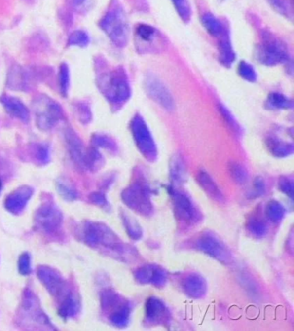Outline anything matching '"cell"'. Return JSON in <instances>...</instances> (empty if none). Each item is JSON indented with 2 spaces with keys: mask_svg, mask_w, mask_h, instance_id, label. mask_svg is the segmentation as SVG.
<instances>
[{
  "mask_svg": "<svg viewBox=\"0 0 294 331\" xmlns=\"http://www.w3.org/2000/svg\"><path fill=\"white\" fill-rule=\"evenodd\" d=\"M99 85L104 95L114 104L123 103L130 97V85L126 76L119 70L105 74L99 79Z\"/></svg>",
  "mask_w": 294,
  "mask_h": 331,
  "instance_id": "cell-1",
  "label": "cell"
},
{
  "mask_svg": "<svg viewBox=\"0 0 294 331\" xmlns=\"http://www.w3.org/2000/svg\"><path fill=\"white\" fill-rule=\"evenodd\" d=\"M101 27L116 46L123 47L126 45L128 25L121 9L115 8L106 14L101 22Z\"/></svg>",
  "mask_w": 294,
  "mask_h": 331,
  "instance_id": "cell-2",
  "label": "cell"
},
{
  "mask_svg": "<svg viewBox=\"0 0 294 331\" xmlns=\"http://www.w3.org/2000/svg\"><path fill=\"white\" fill-rule=\"evenodd\" d=\"M37 275L48 293L52 296L62 299V302L74 293L71 290L68 284L69 282H67L56 270L51 267L40 266L37 270Z\"/></svg>",
  "mask_w": 294,
  "mask_h": 331,
  "instance_id": "cell-3",
  "label": "cell"
},
{
  "mask_svg": "<svg viewBox=\"0 0 294 331\" xmlns=\"http://www.w3.org/2000/svg\"><path fill=\"white\" fill-rule=\"evenodd\" d=\"M35 106L37 123L41 130H50L62 118V110L60 106L47 97L38 99Z\"/></svg>",
  "mask_w": 294,
  "mask_h": 331,
  "instance_id": "cell-4",
  "label": "cell"
},
{
  "mask_svg": "<svg viewBox=\"0 0 294 331\" xmlns=\"http://www.w3.org/2000/svg\"><path fill=\"white\" fill-rule=\"evenodd\" d=\"M63 216L57 206L52 204H45L38 209L35 215L36 227L41 232L54 235L62 227Z\"/></svg>",
  "mask_w": 294,
  "mask_h": 331,
  "instance_id": "cell-5",
  "label": "cell"
},
{
  "mask_svg": "<svg viewBox=\"0 0 294 331\" xmlns=\"http://www.w3.org/2000/svg\"><path fill=\"white\" fill-rule=\"evenodd\" d=\"M84 242L90 247L115 248L118 245L116 236L106 226L96 222H86L83 229Z\"/></svg>",
  "mask_w": 294,
  "mask_h": 331,
  "instance_id": "cell-6",
  "label": "cell"
},
{
  "mask_svg": "<svg viewBox=\"0 0 294 331\" xmlns=\"http://www.w3.org/2000/svg\"><path fill=\"white\" fill-rule=\"evenodd\" d=\"M20 317L29 323L31 322L34 325H41L42 328L55 329L52 326L48 317L43 313L37 297L30 289L24 293Z\"/></svg>",
  "mask_w": 294,
  "mask_h": 331,
  "instance_id": "cell-7",
  "label": "cell"
},
{
  "mask_svg": "<svg viewBox=\"0 0 294 331\" xmlns=\"http://www.w3.org/2000/svg\"><path fill=\"white\" fill-rule=\"evenodd\" d=\"M131 130L135 141L142 153L147 158V160L154 159L156 154V147L151 137L150 132L142 116L137 115L134 117L131 123Z\"/></svg>",
  "mask_w": 294,
  "mask_h": 331,
  "instance_id": "cell-8",
  "label": "cell"
},
{
  "mask_svg": "<svg viewBox=\"0 0 294 331\" xmlns=\"http://www.w3.org/2000/svg\"><path fill=\"white\" fill-rule=\"evenodd\" d=\"M146 91L150 98L154 99L160 106L164 107L168 110H173L175 109V102L172 97L171 93L168 89L162 84L159 79L154 77H147L145 81Z\"/></svg>",
  "mask_w": 294,
  "mask_h": 331,
  "instance_id": "cell-9",
  "label": "cell"
},
{
  "mask_svg": "<svg viewBox=\"0 0 294 331\" xmlns=\"http://www.w3.org/2000/svg\"><path fill=\"white\" fill-rule=\"evenodd\" d=\"M102 305L105 311H113L110 315V321L114 325H123L126 324L129 308L122 305L121 298L112 292H106L102 296Z\"/></svg>",
  "mask_w": 294,
  "mask_h": 331,
  "instance_id": "cell-10",
  "label": "cell"
},
{
  "mask_svg": "<svg viewBox=\"0 0 294 331\" xmlns=\"http://www.w3.org/2000/svg\"><path fill=\"white\" fill-rule=\"evenodd\" d=\"M259 60L267 65H275L287 61L288 55L282 45L274 40L267 39L259 50Z\"/></svg>",
  "mask_w": 294,
  "mask_h": 331,
  "instance_id": "cell-11",
  "label": "cell"
},
{
  "mask_svg": "<svg viewBox=\"0 0 294 331\" xmlns=\"http://www.w3.org/2000/svg\"><path fill=\"white\" fill-rule=\"evenodd\" d=\"M33 192V188L28 185L20 186L8 195L5 199L4 206L7 211L12 214H20L26 207Z\"/></svg>",
  "mask_w": 294,
  "mask_h": 331,
  "instance_id": "cell-12",
  "label": "cell"
},
{
  "mask_svg": "<svg viewBox=\"0 0 294 331\" xmlns=\"http://www.w3.org/2000/svg\"><path fill=\"white\" fill-rule=\"evenodd\" d=\"M0 100L7 112L11 116L23 122H27L30 118L29 110L19 99L11 96H3Z\"/></svg>",
  "mask_w": 294,
  "mask_h": 331,
  "instance_id": "cell-13",
  "label": "cell"
},
{
  "mask_svg": "<svg viewBox=\"0 0 294 331\" xmlns=\"http://www.w3.org/2000/svg\"><path fill=\"white\" fill-rule=\"evenodd\" d=\"M67 141L69 147L70 154L72 155L73 159L79 165L85 167V160H86V151L83 149V145L81 141L79 140V137L76 136L75 133L69 130L67 134Z\"/></svg>",
  "mask_w": 294,
  "mask_h": 331,
  "instance_id": "cell-14",
  "label": "cell"
},
{
  "mask_svg": "<svg viewBox=\"0 0 294 331\" xmlns=\"http://www.w3.org/2000/svg\"><path fill=\"white\" fill-rule=\"evenodd\" d=\"M175 201L179 218L187 222L194 219L196 216L195 209L192 206V202L187 197L181 193H176Z\"/></svg>",
  "mask_w": 294,
  "mask_h": 331,
  "instance_id": "cell-15",
  "label": "cell"
},
{
  "mask_svg": "<svg viewBox=\"0 0 294 331\" xmlns=\"http://www.w3.org/2000/svg\"><path fill=\"white\" fill-rule=\"evenodd\" d=\"M79 310H80V303L79 297H77L75 293H74L61 302L58 311L62 318L69 319L76 317Z\"/></svg>",
  "mask_w": 294,
  "mask_h": 331,
  "instance_id": "cell-16",
  "label": "cell"
},
{
  "mask_svg": "<svg viewBox=\"0 0 294 331\" xmlns=\"http://www.w3.org/2000/svg\"><path fill=\"white\" fill-rule=\"evenodd\" d=\"M202 249L208 252L212 256H216L218 259L225 258L227 259V251L224 247L222 246L219 240L215 239L212 236H206L200 241Z\"/></svg>",
  "mask_w": 294,
  "mask_h": 331,
  "instance_id": "cell-17",
  "label": "cell"
},
{
  "mask_svg": "<svg viewBox=\"0 0 294 331\" xmlns=\"http://www.w3.org/2000/svg\"><path fill=\"white\" fill-rule=\"evenodd\" d=\"M198 181L209 195H211L212 198H215L217 201L222 200V196L221 192L219 191V187L217 184L213 182L212 178L209 176V174H206L205 172H200L198 174Z\"/></svg>",
  "mask_w": 294,
  "mask_h": 331,
  "instance_id": "cell-18",
  "label": "cell"
},
{
  "mask_svg": "<svg viewBox=\"0 0 294 331\" xmlns=\"http://www.w3.org/2000/svg\"><path fill=\"white\" fill-rule=\"evenodd\" d=\"M202 23L210 34L219 37L223 33V26L212 14H205L202 18Z\"/></svg>",
  "mask_w": 294,
  "mask_h": 331,
  "instance_id": "cell-19",
  "label": "cell"
},
{
  "mask_svg": "<svg viewBox=\"0 0 294 331\" xmlns=\"http://www.w3.org/2000/svg\"><path fill=\"white\" fill-rule=\"evenodd\" d=\"M204 281L198 276H190L185 281V288L190 295L198 297L204 293L205 285Z\"/></svg>",
  "mask_w": 294,
  "mask_h": 331,
  "instance_id": "cell-20",
  "label": "cell"
},
{
  "mask_svg": "<svg viewBox=\"0 0 294 331\" xmlns=\"http://www.w3.org/2000/svg\"><path fill=\"white\" fill-rule=\"evenodd\" d=\"M57 189L60 194L68 200L73 201L79 198V193L77 190L67 181L64 180L59 181L57 182Z\"/></svg>",
  "mask_w": 294,
  "mask_h": 331,
  "instance_id": "cell-21",
  "label": "cell"
},
{
  "mask_svg": "<svg viewBox=\"0 0 294 331\" xmlns=\"http://www.w3.org/2000/svg\"><path fill=\"white\" fill-rule=\"evenodd\" d=\"M147 318L150 319H156V321L162 320L166 317L167 311H165V307L161 303H159L157 300L154 302H149L147 304Z\"/></svg>",
  "mask_w": 294,
  "mask_h": 331,
  "instance_id": "cell-22",
  "label": "cell"
},
{
  "mask_svg": "<svg viewBox=\"0 0 294 331\" xmlns=\"http://www.w3.org/2000/svg\"><path fill=\"white\" fill-rule=\"evenodd\" d=\"M219 49H220V57H221V61L222 63H224L225 65H229L234 62L235 59V55L233 53L232 48L230 46L229 41L224 38L219 46Z\"/></svg>",
  "mask_w": 294,
  "mask_h": 331,
  "instance_id": "cell-23",
  "label": "cell"
},
{
  "mask_svg": "<svg viewBox=\"0 0 294 331\" xmlns=\"http://www.w3.org/2000/svg\"><path fill=\"white\" fill-rule=\"evenodd\" d=\"M267 103L272 108H276V109H288L292 107L291 101L287 99L285 96L279 94V93L270 94Z\"/></svg>",
  "mask_w": 294,
  "mask_h": 331,
  "instance_id": "cell-24",
  "label": "cell"
},
{
  "mask_svg": "<svg viewBox=\"0 0 294 331\" xmlns=\"http://www.w3.org/2000/svg\"><path fill=\"white\" fill-rule=\"evenodd\" d=\"M137 34L141 41L144 42H152L156 37V31L148 25H140L137 28Z\"/></svg>",
  "mask_w": 294,
  "mask_h": 331,
  "instance_id": "cell-25",
  "label": "cell"
},
{
  "mask_svg": "<svg viewBox=\"0 0 294 331\" xmlns=\"http://www.w3.org/2000/svg\"><path fill=\"white\" fill-rule=\"evenodd\" d=\"M89 43V37L82 31H74L69 39V46L86 47Z\"/></svg>",
  "mask_w": 294,
  "mask_h": 331,
  "instance_id": "cell-26",
  "label": "cell"
},
{
  "mask_svg": "<svg viewBox=\"0 0 294 331\" xmlns=\"http://www.w3.org/2000/svg\"><path fill=\"white\" fill-rule=\"evenodd\" d=\"M238 71H239L240 75L248 81L254 82L257 80V73L255 71L253 67L249 63L244 62H241L239 68H238Z\"/></svg>",
  "mask_w": 294,
  "mask_h": 331,
  "instance_id": "cell-27",
  "label": "cell"
},
{
  "mask_svg": "<svg viewBox=\"0 0 294 331\" xmlns=\"http://www.w3.org/2000/svg\"><path fill=\"white\" fill-rule=\"evenodd\" d=\"M175 3L176 10L178 11L179 15L182 17V19L188 21L191 16V10L189 7L188 3L186 0H173Z\"/></svg>",
  "mask_w": 294,
  "mask_h": 331,
  "instance_id": "cell-28",
  "label": "cell"
},
{
  "mask_svg": "<svg viewBox=\"0 0 294 331\" xmlns=\"http://www.w3.org/2000/svg\"><path fill=\"white\" fill-rule=\"evenodd\" d=\"M18 269L22 275H29L31 273V256L28 253H24L18 260Z\"/></svg>",
  "mask_w": 294,
  "mask_h": 331,
  "instance_id": "cell-29",
  "label": "cell"
},
{
  "mask_svg": "<svg viewBox=\"0 0 294 331\" xmlns=\"http://www.w3.org/2000/svg\"><path fill=\"white\" fill-rule=\"evenodd\" d=\"M93 144L99 147H104L110 150H115L116 148L115 143L110 137L102 135H97L93 137Z\"/></svg>",
  "mask_w": 294,
  "mask_h": 331,
  "instance_id": "cell-30",
  "label": "cell"
},
{
  "mask_svg": "<svg viewBox=\"0 0 294 331\" xmlns=\"http://www.w3.org/2000/svg\"><path fill=\"white\" fill-rule=\"evenodd\" d=\"M60 85L63 94H67L69 87V69L66 64H62L60 70Z\"/></svg>",
  "mask_w": 294,
  "mask_h": 331,
  "instance_id": "cell-31",
  "label": "cell"
},
{
  "mask_svg": "<svg viewBox=\"0 0 294 331\" xmlns=\"http://www.w3.org/2000/svg\"><path fill=\"white\" fill-rule=\"evenodd\" d=\"M172 174L175 176L176 181H179V179H182L185 174V167L183 164V161L178 156H176L172 162Z\"/></svg>",
  "mask_w": 294,
  "mask_h": 331,
  "instance_id": "cell-32",
  "label": "cell"
},
{
  "mask_svg": "<svg viewBox=\"0 0 294 331\" xmlns=\"http://www.w3.org/2000/svg\"><path fill=\"white\" fill-rule=\"evenodd\" d=\"M35 156L41 164H46L49 161V150L45 145H37L35 149Z\"/></svg>",
  "mask_w": 294,
  "mask_h": 331,
  "instance_id": "cell-33",
  "label": "cell"
},
{
  "mask_svg": "<svg viewBox=\"0 0 294 331\" xmlns=\"http://www.w3.org/2000/svg\"><path fill=\"white\" fill-rule=\"evenodd\" d=\"M272 147L274 154H278L279 156L288 154V153H292L293 150L292 146H288V144H281L279 141H274Z\"/></svg>",
  "mask_w": 294,
  "mask_h": 331,
  "instance_id": "cell-34",
  "label": "cell"
},
{
  "mask_svg": "<svg viewBox=\"0 0 294 331\" xmlns=\"http://www.w3.org/2000/svg\"><path fill=\"white\" fill-rule=\"evenodd\" d=\"M231 167V174L235 178L236 181L240 183L247 181V173L245 169L242 166L238 164H232L230 166Z\"/></svg>",
  "mask_w": 294,
  "mask_h": 331,
  "instance_id": "cell-35",
  "label": "cell"
},
{
  "mask_svg": "<svg viewBox=\"0 0 294 331\" xmlns=\"http://www.w3.org/2000/svg\"><path fill=\"white\" fill-rule=\"evenodd\" d=\"M268 215L273 220L281 219L283 215L282 206L278 205L277 203L272 202L270 205H268Z\"/></svg>",
  "mask_w": 294,
  "mask_h": 331,
  "instance_id": "cell-36",
  "label": "cell"
},
{
  "mask_svg": "<svg viewBox=\"0 0 294 331\" xmlns=\"http://www.w3.org/2000/svg\"><path fill=\"white\" fill-rule=\"evenodd\" d=\"M79 118L82 120L83 123H87L89 122L90 117H91V113L90 110L87 106H79Z\"/></svg>",
  "mask_w": 294,
  "mask_h": 331,
  "instance_id": "cell-37",
  "label": "cell"
},
{
  "mask_svg": "<svg viewBox=\"0 0 294 331\" xmlns=\"http://www.w3.org/2000/svg\"><path fill=\"white\" fill-rule=\"evenodd\" d=\"M90 200L93 202V204L97 205H106V199L104 195L101 193H93L90 196Z\"/></svg>",
  "mask_w": 294,
  "mask_h": 331,
  "instance_id": "cell-38",
  "label": "cell"
},
{
  "mask_svg": "<svg viewBox=\"0 0 294 331\" xmlns=\"http://www.w3.org/2000/svg\"><path fill=\"white\" fill-rule=\"evenodd\" d=\"M74 2L75 3L76 6H80L86 2V0H74Z\"/></svg>",
  "mask_w": 294,
  "mask_h": 331,
  "instance_id": "cell-39",
  "label": "cell"
},
{
  "mask_svg": "<svg viewBox=\"0 0 294 331\" xmlns=\"http://www.w3.org/2000/svg\"><path fill=\"white\" fill-rule=\"evenodd\" d=\"M2 191V181H0V192Z\"/></svg>",
  "mask_w": 294,
  "mask_h": 331,
  "instance_id": "cell-40",
  "label": "cell"
}]
</instances>
